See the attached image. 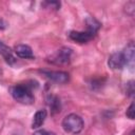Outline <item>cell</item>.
I'll return each instance as SVG.
<instances>
[{
  "label": "cell",
  "mask_w": 135,
  "mask_h": 135,
  "mask_svg": "<svg viewBox=\"0 0 135 135\" xmlns=\"http://www.w3.org/2000/svg\"><path fill=\"white\" fill-rule=\"evenodd\" d=\"M12 97L19 103L32 104L35 100L34 94L32 93V86L28 84H16L9 88Z\"/></svg>",
  "instance_id": "6da1fadb"
},
{
  "label": "cell",
  "mask_w": 135,
  "mask_h": 135,
  "mask_svg": "<svg viewBox=\"0 0 135 135\" xmlns=\"http://www.w3.org/2000/svg\"><path fill=\"white\" fill-rule=\"evenodd\" d=\"M84 127V122L83 119L75 114V113H71L69 115H66L63 120H62V128L66 133L70 134H78L82 131Z\"/></svg>",
  "instance_id": "7a4b0ae2"
},
{
  "label": "cell",
  "mask_w": 135,
  "mask_h": 135,
  "mask_svg": "<svg viewBox=\"0 0 135 135\" xmlns=\"http://www.w3.org/2000/svg\"><path fill=\"white\" fill-rule=\"evenodd\" d=\"M71 56H72V50L70 47L63 46L58 51H56V53H54L51 57H49L47 61L54 64H65L70 62Z\"/></svg>",
  "instance_id": "3957f363"
},
{
  "label": "cell",
  "mask_w": 135,
  "mask_h": 135,
  "mask_svg": "<svg viewBox=\"0 0 135 135\" xmlns=\"http://www.w3.org/2000/svg\"><path fill=\"white\" fill-rule=\"evenodd\" d=\"M41 73L50 80L57 83H66L70 79V75L62 71H41Z\"/></svg>",
  "instance_id": "277c9868"
},
{
  "label": "cell",
  "mask_w": 135,
  "mask_h": 135,
  "mask_svg": "<svg viewBox=\"0 0 135 135\" xmlns=\"http://www.w3.org/2000/svg\"><path fill=\"white\" fill-rule=\"evenodd\" d=\"M96 34L94 33H91L89 31H85V32H79V31H72L70 32L69 34V37L73 40V41H76L78 43H86L89 42L90 40H92L94 37H95Z\"/></svg>",
  "instance_id": "5b68a950"
},
{
  "label": "cell",
  "mask_w": 135,
  "mask_h": 135,
  "mask_svg": "<svg viewBox=\"0 0 135 135\" xmlns=\"http://www.w3.org/2000/svg\"><path fill=\"white\" fill-rule=\"evenodd\" d=\"M108 65L112 70H120L126 65V59L122 54V52L114 53L109 57L108 60Z\"/></svg>",
  "instance_id": "8992f818"
},
{
  "label": "cell",
  "mask_w": 135,
  "mask_h": 135,
  "mask_svg": "<svg viewBox=\"0 0 135 135\" xmlns=\"http://www.w3.org/2000/svg\"><path fill=\"white\" fill-rule=\"evenodd\" d=\"M122 54H123L124 59H126V65H128L131 70H133L134 63H135V46H134L133 41L129 42V44L126 46Z\"/></svg>",
  "instance_id": "52a82bcc"
},
{
  "label": "cell",
  "mask_w": 135,
  "mask_h": 135,
  "mask_svg": "<svg viewBox=\"0 0 135 135\" xmlns=\"http://www.w3.org/2000/svg\"><path fill=\"white\" fill-rule=\"evenodd\" d=\"M0 55L3 57V59L5 60V62L8 63L9 65H13V64L16 62V60H17V58L15 57V55H14L12 49L8 47V46H7L4 42H2L1 40H0Z\"/></svg>",
  "instance_id": "ba28073f"
},
{
  "label": "cell",
  "mask_w": 135,
  "mask_h": 135,
  "mask_svg": "<svg viewBox=\"0 0 135 135\" xmlns=\"http://www.w3.org/2000/svg\"><path fill=\"white\" fill-rule=\"evenodd\" d=\"M14 52L18 57L23 58V59H34L35 58L31 46H28L26 44H18V45H16L15 49H14Z\"/></svg>",
  "instance_id": "9c48e42d"
},
{
  "label": "cell",
  "mask_w": 135,
  "mask_h": 135,
  "mask_svg": "<svg viewBox=\"0 0 135 135\" xmlns=\"http://www.w3.org/2000/svg\"><path fill=\"white\" fill-rule=\"evenodd\" d=\"M47 116V112L46 110H39L35 113L34 117H33V121H32V128L33 129H38L40 128L44 121H45V118Z\"/></svg>",
  "instance_id": "30bf717a"
},
{
  "label": "cell",
  "mask_w": 135,
  "mask_h": 135,
  "mask_svg": "<svg viewBox=\"0 0 135 135\" xmlns=\"http://www.w3.org/2000/svg\"><path fill=\"white\" fill-rule=\"evenodd\" d=\"M47 104L51 109V113L53 115L57 114L60 112L61 110V102H60V99L55 96V95H49L47 97Z\"/></svg>",
  "instance_id": "8fae6325"
},
{
  "label": "cell",
  "mask_w": 135,
  "mask_h": 135,
  "mask_svg": "<svg viewBox=\"0 0 135 135\" xmlns=\"http://www.w3.org/2000/svg\"><path fill=\"white\" fill-rule=\"evenodd\" d=\"M85 23H86V26H88V30L86 31H89L91 33H94V34H96L98 32V30L100 28V26H101L100 22L97 21L93 17H88L85 19Z\"/></svg>",
  "instance_id": "7c38bea8"
},
{
  "label": "cell",
  "mask_w": 135,
  "mask_h": 135,
  "mask_svg": "<svg viewBox=\"0 0 135 135\" xmlns=\"http://www.w3.org/2000/svg\"><path fill=\"white\" fill-rule=\"evenodd\" d=\"M127 95L130 97L134 96V81L133 80L127 83Z\"/></svg>",
  "instance_id": "4fadbf2b"
},
{
  "label": "cell",
  "mask_w": 135,
  "mask_h": 135,
  "mask_svg": "<svg viewBox=\"0 0 135 135\" xmlns=\"http://www.w3.org/2000/svg\"><path fill=\"white\" fill-rule=\"evenodd\" d=\"M43 5H46L47 6V8H54V9H59V7H60V2H58V1H46V2H44L43 3Z\"/></svg>",
  "instance_id": "5bb4252c"
},
{
  "label": "cell",
  "mask_w": 135,
  "mask_h": 135,
  "mask_svg": "<svg viewBox=\"0 0 135 135\" xmlns=\"http://www.w3.org/2000/svg\"><path fill=\"white\" fill-rule=\"evenodd\" d=\"M126 115L128 118L130 119H134V116H135V111H134V102H132L130 104V107L128 108L127 112H126Z\"/></svg>",
  "instance_id": "9a60e30c"
},
{
  "label": "cell",
  "mask_w": 135,
  "mask_h": 135,
  "mask_svg": "<svg viewBox=\"0 0 135 135\" xmlns=\"http://www.w3.org/2000/svg\"><path fill=\"white\" fill-rule=\"evenodd\" d=\"M33 135H56V134L53 133V132L46 131V130H38V131H36Z\"/></svg>",
  "instance_id": "2e32d148"
},
{
  "label": "cell",
  "mask_w": 135,
  "mask_h": 135,
  "mask_svg": "<svg viewBox=\"0 0 135 135\" xmlns=\"http://www.w3.org/2000/svg\"><path fill=\"white\" fill-rule=\"evenodd\" d=\"M5 26H6L5 22H4L2 19H0V30H4V28H5Z\"/></svg>",
  "instance_id": "e0dca14e"
}]
</instances>
